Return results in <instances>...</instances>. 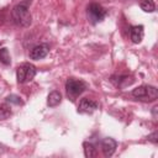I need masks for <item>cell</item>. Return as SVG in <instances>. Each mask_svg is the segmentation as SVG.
I'll return each instance as SVG.
<instances>
[{
  "label": "cell",
  "mask_w": 158,
  "mask_h": 158,
  "mask_svg": "<svg viewBox=\"0 0 158 158\" xmlns=\"http://www.w3.org/2000/svg\"><path fill=\"white\" fill-rule=\"evenodd\" d=\"M31 4V0H26L22 1L20 4H17L16 6H14L12 11H11V17L14 20V22L17 26H22V27H28L32 22V16L28 11V5Z\"/></svg>",
  "instance_id": "1"
},
{
  "label": "cell",
  "mask_w": 158,
  "mask_h": 158,
  "mask_svg": "<svg viewBox=\"0 0 158 158\" xmlns=\"http://www.w3.org/2000/svg\"><path fill=\"white\" fill-rule=\"evenodd\" d=\"M132 95L138 100L152 102L157 100L158 90L156 86H152V85H141L132 90Z\"/></svg>",
  "instance_id": "2"
},
{
  "label": "cell",
  "mask_w": 158,
  "mask_h": 158,
  "mask_svg": "<svg viewBox=\"0 0 158 158\" xmlns=\"http://www.w3.org/2000/svg\"><path fill=\"white\" fill-rule=\"evenodd\" d=\"M86 89V83L80 80V79H75V78H69L65 81V91H67V96L70 100H75L79 95H81Z\"/></svg>",
  "instance_id": "3"
},
{
  "label": "cell",
  "mask_w": 158,
  "mask_h": 158,
  "mask_svg": "<svg viewBox=\"0 0 158 158\" xmlns=\"http://www.w3.org/2000/svg\"><path fill=\"white\" fill-rule=\"evenodd\" d=\"M37 70H36V67L31 63H22L17 67L16 69V79H17V83L20 84H25V83H28L31 81L35 75H36Z\"/></svg>",
  "instance_id": "4"
},
{
  "label": "cell",
  "mask_w": 158,
  "mask_h": 158,
  "mask_svg": "<svg viewBox=\"0 0 158 158\" xmlns=\"http://www.w3.org/2000/svg\"><path fill=\"white\" fill-rule=\"evenodd\" d=\"M86 15H88V20L90 23L93 25H96L99 22H101L106 15H107V11L106 9H104L100 4H96V2H91L88 9H86Z\"/></svg>",
  "instance_id": "5"
},
{
  "label": "cell",
  "mask_w": 158,
  "mask_h": 158,
  "mask_svg": "<svg viewBox=\"0 0 158 158\" xmlns=\"http://www.w3.org/2000/svg\"><path fill=\"white\" fill-rule=\"evenodd\" d=\"M96 109H99V104L95 100L89 99V98H84L79 102L78 112H80V114H91Z\"/></svg>",
  "instance_id": "6"
},
{
  "label": "cell",
  "mask_w": 158,
  "mask_h": 158,
  "mask_svg": "<svg viewBox=\"0 0 158 158\" xmlns=\"http://www.w3.org/2000/svg\"><path fill=\"white\" fill-rule=\"evenodd\" d=\"M48 53H49V46L46 43H41V44H37V46L31 48L30 58L33 60H40V59L44 58Z\"/></svg>",
  "instance_id": "7"
},
{
  "label": "cell",
  "mask_w": 158,
  "mask_h": 158,
  "mask_svg": "<svg viewBox=\"0 0 158 158\" xmlns=\"http://www.w3.org/2000/svg\"><path fill=\"white\" fill-rule=\"evenodd\" d=\"M116 147H117V142L111 137H106L101 141V149L105 157H111L115 153Z\"/></svg>",
  "instance_id": "8"
},
{
  "label": "cell",
  "mask_w": 158,
  "mask_h": 158,
  "mask_svg": "<svg viewBox=\"0 0 158 158\" xmlns=\"http://www.w3.org/2000/svg\"><path fill=\"white\" fill-rule=\"evenodd\" d=\"M143 36H144V31H143V26L142 25L132 26L131 27V30H130V37H131V41L133 43H139L143 40Z\"/></svg>",
  "instance_id": "9"
},
{
  "label": "cell",
  "mask_w": 158,
  "mask_h": 158,
  "mask_svg": "<svg viewBox=\"0 0 158 158\" xmlns=\"http://www.w3.org/2000/svg\"><path fill=\"white\" fill-rule=\"evenodd\" d=\"M62 101V94L57 90H53L49 93L48 98H47V105L51 106V107H54L57 105H59Z\"/></svg>",
  "instance_id": "10"
},
{
  "label": "cell",
  "mask_w": 158,
  "mask_h": 158,
  "mask_svg": "<svg viewBox=\"0 0 158 158\" xmlns=\"http://www.w3.org/2000/svg\"><path fill=\"white\" fill-rule=\"evenodd\" d=\"M12 115L11 107L7 104H0V121L7 120Z\"/></svg>",
  "instance_id": "11"
},
{
  "label": "cell",
  "mask_w": 158,
  "mask_h": 158,
  "mask_svg": "<svg viewBox=\"0 0 158 158\" xmlns=\"http://www.w3.org/2000/svg\"><path fill=\"white\" fill-rule=\"evenodd\" d=\"M83 147H84V154H85V157H88V158L96 157V154H98V153H96V148L94 147V144H93V143L84 142Z\"/></svg>",
  "instance_id": "12"
},
{
  "label": "cell",
  "mask_w": 158,
  "mask_h": 158,
  "mask_svg": "<svg viewBox=\"0 0 158 158\" xmlns=\"http://www.w3.org/2000/svg\"><path fill=\"white\" fill-rule=\"evenodd\" d=\"M139 6L144 12H153L156 10V5L153 0H142L139 2Z\"/></svg>",
  "instance_id": "13"
},
{
  "label": "cell",
  "mask_w": 158,
  "mask_h": 158,
  "mask_svg": "<svg viewBox=\"0 0 158 158\" xmlns=\"http://www.w3.org/2000/svg\"><path fill=\"white\" fill-rule=\"evenodd\" d=\"M0 63H2L4 65H9L11 63L10 53H9L7 48H5V47L0 48Z\"/></svg>",
  "instance_id": "14"
},
{
  "label": "cell",
  "mask_w": 158,
  "mask_h": 158,
  "mask_svg": "<svg viewBox=\"0 0 158 158\" xmlns=\"http://www.w3.org/2000/svg\"><path fill=\"white\" fill-rule=\"evenodd\" d=\"M6 101L10 102V104H15V105H22L23 104V101L21 100V98L17 96V95H9L6 98Z\"/></svg>",
  "instance_id": "15"
},
{
  "label": "cell",
  "mask_w": 158,
  "mask_h": 158,
  "mask_svg": "<svg viewBox=\"0 0 158 158\" xmlns=\"http://www.w3.org/2000/svg\"><path fill=\"white\" fill-rule=\"evenodd\" d=\"M157 137H158V133H157V132H153L152 135L148 136V141H151V142H153L154 144H157V142H158Z\"/></svg>",
  "instance_id": "16"
},
{
  "label": "cell",
  "mask_w": 158,
  "mask_h": 158,
  "mask_svg": "<svg viewBox=\"0 0 158 158\" xmlns=\"http://www.w3.org/2000/svg\"><path fill=\"white\" fill-rule=\"evenodd\" d=\"M157 109H158L157 106H154V107H153V116H154V117L157 116Z\"/></svg>",
  "instance_id": "17"
},
{
  "label": "cell",
  "mask_w": 158,
  "mask_h": 158,
  "mask_svg": "<svg viewBox=\"0 0 158 158\" xmlns=\"http://www.w3.org/2000/svg\"><path fill=\"white\" fill-rule=\"evenodd\" d=\"M0 44H1V43H0Z\"/></svg>",
  "instance_id": "18"
}]
</instances>
